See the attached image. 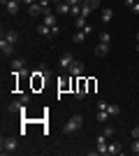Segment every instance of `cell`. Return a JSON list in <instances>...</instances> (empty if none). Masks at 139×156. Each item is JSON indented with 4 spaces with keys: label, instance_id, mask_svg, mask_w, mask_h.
<instances>
[{
    "label": "cell",
    "instance_id": "1",
    "mask_svg": "<svg viewBox=\"0 0 139 156\" xmlns=\"http://www.w3.org/2000/svg\"><path fill=\"white\" fill-rule=\"evenodd\" d=\"M81 124H84V117H81V114H72V117L67 119V124H65V133H74V130H79Z\"/></svg>",
    "mask_w": 139,
    "mask_h": 156
},
{
    "label": "cell",
    "instance_id": "2",
    "mask_svg": "<svg viewBox=\"0 0 139 156\" xmlns=\"http://www.w3.org/2000/svg\"><path fill=\"white\" fill-rule=\"evenodd\" d=\"M16 137H12V135H7V137H2V154H12V151H16Z\"/></svg>",
    "mask_w": 139,
    "mask_h": 156
},
{
    "label": "cell",
    "instance_id": "3",
    "mask_svg": "<svg viewBox=\"0 0 139 156\" xmlns=\"http://www.w3.org/2000/svg\"><path fill=\"white\" fill-rule=\"evenodd\" d=\"M9 68H12V72H14V75H28L26 63H23L21 58H12V65H9Z\"/></svg>",
    "mask_w": 139,
    "mask_h": 156
},
{
    "label": "cell",
    "instance_id": "4",
    "mask_svg": "<svg viewBox=\"0 0 139 156\" xmlns=\"http://www.w3.org/2000/svg\"><path fill=\"white\" fill-rule=\"evenodd\" d=\"M95 142H98V154H107V147H109V137H107L104 133H100Z\"/></svg>",
    "mask_w": 139,
    "mask_h": 156
},
{
    "label": "cell",
    "instance_id": "5",
    "mask_svg": "<svg viewBox=\"0 0 139 156\" xmlns=\"http://www.w3.org/2000/svg\"><path fill=\"white\" fill-rule=\"evenodd\" d=\"M21 5H23L21 0H7V2H5V5H2V7H5V9H7V14H12V16H14V14L19 12V7H21Z\"/></svg>",
    "mask_w": 139,
    "mask_h": 156
},
{
    "label": "cell",
    "instance_id": "6",
    "mask_svg": "<svg viewBox=\"0 0 139 156\" xmlns=\"http://www.w3.org/2000/svg\"><path fill=\"white\" fill-rule=\"evenodd\" d=\"M0 51L5 54V56H14V44L7 37H2V40H0Z\"/></svg>",
    "mask_w": 139,
    "mask_h": 156
},
{
    "label": "cell",
    "instance_id": "7",
    "mask_svg": "<svg viewBox=\"0 0 139 156\" xmlns=\"http://www.w3.org/2000/svg\"><path fill=\"white\" fill-rule=\"evenodd\" d=\"M42 23H46V26H58V19H56V14L51 12V9H49V12H44L42 14Z\"/></svg>",
    "mask_w": 139,
    "mask_h": 156
},
{
    "label": "cell",
    "instance_id": "8",
    "mask_svg": "<svg viewBox=\"0 0 139 156\" xmlns=\"http://www.w3.org/2000/svg\"><path fill=\"white\" fill-rule=\"evenodd\" d=\"M74 54H63V56H60V68H63V70H70V65L74 63Z\"/></svg>",
    "mask_w": 139,
    "mask_h": 156
},
{
    "label": "cell",
    "instance_id": "9",
    "mask_svg": "<svg viewBox=\"0 0 139 156\" xmlns=\"http://www.w3.org/2000/svg\"><path fill=\"white\" fill-rule=\"evenodd\" d=\"M70 75H72V77H81V72H84V63H81V61H74L72 65H70Z\"/></svg>",
    "mask_w": 139,
    "mask_h": 156
},
{
    "label": "cell",
    "instance_id": "10",
    "mask_svg": "<svg viewBox=\"0 0 139 156\" xmlns=\"http://www.w3.org/2000/svg\"><path fill=\"white\" fill-rule=\"evenodd\" d=\"M70 9H72V5H70V2H65V0L56 2V14H70Z\"/></svg>",
    "mask_w": 139,
    "mask_h": 156
},
{
    "label": "cell",
    "instance_id": "11",
    "mask_svg": "<svg viewBox=\"0 0 139 156\" xmlns=\"http://www.w3.org/2000/svg\"><path fill=\"white\" fill-rule=\"evenodd\" d=\"M107 54H109V44L98 42V44H95V56H107Z\"/></svg>",
    "mask_w": 139,
    "mask_h": 156
},
{
    "label": "cell",
    "instance_id": "12",
    "mask_svg": "<svg viewBox=\"0 0 139 156\" xmlns=\"http://www.w3.org/2000/svg\"><path fill=\"white\" fill-rule=\"evenodd\" d=\"M37 33H40L42 37H53V30H51V26H46V23H40Z\"/></svg>",
    "mask_w": 139,
    "mask_h": 156
},
{
    "label": "cell",
    "instance_id": "13",
    "mask_svg": "<svg viewBox=\"0 0 139 156\" xmlns=\"http://www.w3.org/2000/svg\"><path fill=\"white\" fill-rule=\"evenodd\" d=\"M28 14H30V16H40V14H44V9H42L40 2H35V5L28 7Z\"/></svg>",
    "mask_w": 139,
    "mask_h": 156
},
{
    "label": "cell",
    "instance_id": "14",
    "mask_svg": "<svg viewBox=\"0 0 139 156\" xmlns=\"http://www.w3.org/2000/svg\"><path fill=\"white\" fill-rule=\"evenodd\" d=\"M9 112H26V103H23V100H14V103L9 105Z\"/></svg>",
    "mask_w": 139,
    "mask_h": 156
},
{
    "label": "cell",
    "instance_id": "15",
    "mask_svg": "<svg viewBox=\"0 0 139 156\" xmlns=\"http://www.w3.org/2000/svg\"><path fill=\"white\" fill-rule=\"evenodd\" d=\"M72 42H74V44H84V42H86V33H84V30H77L72 35Z\"/></svg>",
    "mask_w": 139,
    "mask_h": 156
},
{
    "label": "cell",
    "instance_id": "16",
    "mask_svg": "<svg viewBox=\"0 0 139 156\" xmlns=\"http://www.w3.org/2000/svg\"><path fill=\"white\" fill-rule=\"evenodd\" d=\"M111 19H114V9L111 7H104L102 9V23H109Z\"/></svg>",
    "mask_w": 139,
    "mask_h": 156
},
{
    "label": "cell",
    "instance_id": "17",
    "mask_svg": "<svg viewBox=\"0 0 139 156\" xmlns=\"http://www.w3.org/2000/svg\"><path fill=\"white\" fill-rule=\"evenodd\" d=\"M121 151H123L121 142H109V147H107V154H121Z\"/></svg>",
    "mask_w": 139,
    "mask_h": 156
},
{
    "label": "cell",
    "instance_id": "18",
    "mask_svg": "<svg viewBox=\"0 0 139 156\" xmlns=\"http://www.w3.org/2000/svg\"><path fill=\"white\" fill-rule=\"evenodd\" d=\"M74 23H77V30H84V28L88 26V23H86V16H81V14L74 19Z\"/></svg>",
    "mask_w": 139,
    "mask_h": 156
},
{
    "label": "cell",
    "instance_id": "19",
    "mask_svg": "<svg viewBox=\"0 0 139 156\" xmlns=\"http://www.w3.org/2000/svg\"><path fill=\"white\" fill-rule=\"evenodd\" d=\"M5 37L9 40L12 44H16V42H19V33H16V30H7V33H5Z\"/></svg>",
    "mask_w": 139,
    "mask_h": 156
},
{
    "label": "cell",
    "instance_id": "20",
    "mask_svg": "<svg viewBox=\"0 0 139 156\" xmlns=\"http://www.w3.org/2000/svg\"><path fill=\"white\" fill-rule=\"evenodd\" d=\"M107 112H109V117H116V114L121 112V107L118 105H107Z\"/></svg>",
    "mask_w": 139,
    "mask_h": 156
},
{
    "label": "cell",
    "instance_id": "21",
    "mask_svg": "<svg viewBox=\"0 0 139 156\" xmlns=\"http://www.w3.org/2000/svg\"><path fill=\"white\" fill-rule=\"evenodd\" d=\"M74 96H77V98H84V96H86V89H84V79L79 82V89H77V93H74Z\"/></svg>",
    "mask_w": 139,
    "mask_h": 156
},
{
    "label": "cell",
    "instance_id": "22",
    "mask_svg": "<svg viewBox=\"0 0 139 156\" xmlns=\"http://www.w3.org/2000/svg\"><path fill=\"white\" fill-rule=\"evenodd\" d=\"M109 119V112L107 110H98V121H107Z\"/></svg>",
    "mask_w": 139,
    "mask_h": 156
},
{
    "label": "cell",
    "instance_id": "23",
    "mask_svg": "<svg viewBox=\"0 0 139 156\" xmlns=\"http://www.w3.org/2000/svg\"><path fill=\"white\" fill-rule=\"evenodd\" d=\"M100 42L109 44V42H111V35H109V33H100Z\"/></svg>",
    "mask_w": 139,
    "mask_h": 156
},
{
    "label": "cell",
    "instance_id": "24",
    "mask_svg": "<svg viewBox=\"0 0 139 156\" xmlns=\"http://www.w3.org/2000/svg\"><path fill=\"white\" fill-rule=\"evenodd\" d=\"M91 12H93L91 7H88L86 2H81V16H88V14H91Z\"/></svg>",
    "mask_w": 139,
    "mask_h": 156
},
{
    "label": "cell",
    "instance_id": "25",
    "mask_svg": "<svg viewBox=\"0 0 139 156\" xmlns=\"http://www.w3.org/2000/svg\"><path fill=\"white\" fill-rule=\"evenodd\" d=\"M70 14H72V16H79V14H81V5H72Z\"/></svg>",
    "mask_w": 139,
    "mask_h": 156
},
{
    "label": "cell",
    "instance_id": "26",
    "mask_svg": "<svg viewBox=\"0 0 139 156\" xmlns=\"http://www.w3.org/2000/svg\"><path fill=\"white\" fill-rule=\"evenodd\" d=\"M84 2H86L91 9H98V5H100V0H84Z\"/></svg>",
    "mask_w": 139,
    "mask_h": 156
},
{
    "label": "cell",
    "instance_id": "27",
    "mask_svg": "<svg viewBox=\"0 0 139 156\" xmlns=\"http://www.w3.org/2000/svg\"><path fill=\"white\" fill-rule=\"evenodd\" d=\"M102 133H104V135H107V137H111V135H114V128H111V126H107V128H104V130H102Z\"/></svg>",
    "mask_w": 139,
    "mask_h": 156
},
{
    "label": "cell",
    "instance_id": "28",
    "mask_svg": "<svg viewBox=\"0 0 139 156\" xmlns=\"http://www.w3.org/2000/svg\"><path fill=\"white\" fill-rule=\"evenodd\" d=\"M132 151H134V154H139V137L134 140V144H132Z\"/></svg>",
    "mask_w": 139,
    "mask_h": 156
},
{
    "label": "cell",
    "instance_id": "29",
    "mask_svg": "<svg viewBox=\"0 0 139 156\" xmlns=\"http://www.w3.org/2000/svg\"><path fill=\"white\" fill-rule=\"evenodd\" d=\"M137 137H139V126H134L132 128V140H137Z\"/></svg>",
    "mask_w": 139,
    "mask_h": 156
},
{
    "label": "cell",
    "instance_id": "30",
    "mask_svg": "<svg viewBox=\"0 0 139 156\" xmlns=\"http://www.w3.org/2000/svg\"><path fill=\"white\" fill-rule=\"evenodd\" d=\"M130 9H132V12H134V14H139V2H137V0H134V5H132V7H130Z\"/></svg>",
    "mask_w": 139,
    "mask_h": 156
},
{
    "label": "cell",
    "instance_id": "31",
    "mask_svg": "<svg viewBox=\"0 0 139 156\" xmlns=\"http://www.w3.org/2000/svg\"><path fill=\"white\" fill-rule=\"evenodd\" d=\"M65 2H70V5H81L84 0H65Z\"/></svg>",
    "mask_w": 139,
    "mask_h": 156
},
{
    "label": "cell",
    "instance_id": "32",
    "mask_svg": "<svg viewBox=\"0 0 139 156\" xmlns=\"http://www.w3.org/2000/svg\"><path fill=\"white\" fill-rule=\"evenodd\" d=\"M35 2H37V0H23V5H28V7H30V5H35Z\"/></svg>",
    "mask_w": 139,
    "mask_h": 156
},
{
    "label": "cell",
    "instance_id": "33",
    "mask_svg": "<svg viewBox=\"0 0 139 156\" xmlns=\"http://www.w3.org/2000/svg\"><path fill=\"white\" fill-rule=\"evenodd\" d=\"M134 42H137V44H139V33H137V35H134Z\"/></svg>",
    "mask_w": 139,
    "mask_h": 156
},
{
    "label": "cell",
    "instance_id": "34",
    "mask_svg": "<svg viewBox=\"0 0 139 156\" xmlns=\"http://www.w3.org/2000/svg\"><path fill=\"white\" fill-rule=\"evenodd\" d=\"M53 2H60V0H53Z\"/></svg>",
    "mask_w": 139,
    "mask_h": 156
}]
</instances>
